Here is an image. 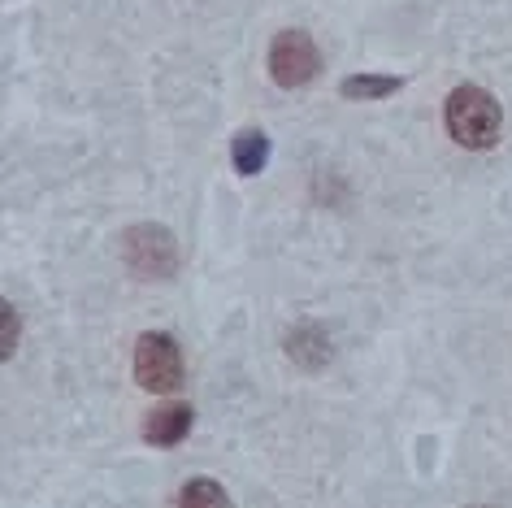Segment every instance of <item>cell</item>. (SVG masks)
<instances>
[{"mask_svg":"<svg viewBox=\"0 0 512 508\" xmlns=\"http://www.w3.org/2000/svg\"><path fill=\"white\" fill-rule=\"evenodd\" d=\"M443 122H447V135H452L460 148L482 152V148L495 144L499 131H504V109H499V100L491 92L465 83V87H456V92L447 96Z\"/></svg>","mask_w":512,"mask_h":508,"instance_id":"1","label":"cell"},{"mask_svg":"<svg viewBox=\"0 0 512 508\" xmlns=\"http://www.w3.org/2000/svg\"><path fill=\"white\" fill-rule=\"evenodd\" d=\"M122 257L139 278H152V283H165L178 270V239L157 222L131 226L122 235Z\"/></svg>","mask_w":512,"mask_h":508,"instance_id":"2","label":"cell"},{"mask_svg":"<svg viewBox=\"0 0 512 508\" xmlns=\"http://www.w3.org/2000/svg\"><path fill=\"white\" fill-rule=\"evenodd\" d=\"M183 352H178V344L170 335H161V330H148V335H139L135 344V383L157 391V396H165V391H178L183 387Z\"/></svg>","mask_w":512,"mask_h":508,"instance_id":"3","label":"cell"},{"mask_svg":"<svg viewBox=\"0 0 512 508\" xmlns=\"http://www.w3.org/2000/svg\"><path fill=\"white\" fill-rule=\"evenodd\" d=\"M322 74V53L304 31H283L270 44V79L278 87H304Z\"/></svg>","mask_w":512,"mask_h":508,"instance_id":"4","label":"cell"},{"mask_svg":"<svg viewBox=\"0 0 512 508\" xmlns=\"http://www.w3.org/2000/svg\"><path fill=\"white\" fill-rule=\"evenodd\" d=\"M191 422H196L191 404H161L157 413H148L144 439L152 443V448H174V443H183V439H187Z\"/></svg>","mask_w":512,"mask_h":508,"instance_id":"5","label":"cell"},{"mask_svg":"<svg viewBox=\"0 0 512 508\" xmlns=\"http://www.w3.org/2000/svg\"><path fill=\"white\" fill-rule=\"evenodd\" d=\"M287 357L300 365V370H322L330 361V339L322 326H300L287 335Z\"/></svg>","mask_w":512,"mask_h":508,"instance_id":"6","label":"cell"},{"mask_svg":"<svg viewBox=\"0 0 512 508\" xmlns=\"http://www.w3.org/2000/svg\"><path fill=\"white\" fill-rule=\"evenodd\" d=\"M230 161H235V170L243 179L261 174L265 161H270V139H265V131H239L235 144H230Z\"/></svg>","mask_w":512,"mask_h":508,"instance_id":"7","label":"cell"},{"mask_svg":"<svg viewBox=\"0 0 512 508\" xmlns=\"http://www.w3.org/2000/svg\"><path fill=\"white\" fill-rule=\"evenodd\" d=\"M339 92L348 100H382V96L400 92V79L395 74H352V79H343Z\"/></svg>","mask_w":512,"mask_h":508,"instance_id":"8","label":"cell"},{"mask_svg":"<svg viewBox=\"0 0 512 508\" xmlns=\"http://www.w3.org/2000/svg\"><path fill=\"white\" fill-rule=\"evenodd\" d=\"M174 508H230V495L222 491V482L213 478H191L183 491H178Z\"/></svg>","mask_w":512,"mask_h":508,"instance_id":"9","label":"cell"},{"mask_svg":"<svg viewBox=\"0 0 512 508\" xmlns=\"http://www.w3.org/2000/svg\"><path fill=\"white\" fill-rule=\"evenodd\" d=\"M5 357H14V348H18V309L14 304H5Z\"/></svg>","mask_w":512,"mask_h":508,"instance_id":"10","label":"cell"}]
</instances>
